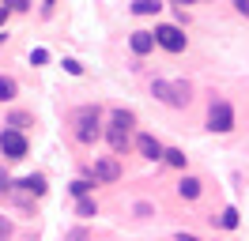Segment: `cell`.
<instances>
[{
	"instance_id": "cell-1",
	"label": "cell",
	"mask_w": 249,
	"mask_h": 241,
	"mask_svg": "<svg viewBox=\"0 0 249 241\" xmlns=\"http://www.w3.org/2000/svg\"><path fill=\"white\" fill-rule=\"evenodd\" d=\"M72 136H76L79 147H94V143L106 136V124H102V109H98L94 102L76 105V113H72Z\"/></svg>"
},
{
	"instance_id": "cell-2",
	"label": "cell",
	"mask_w": 249,
	"mask_h": 241,
	"mask_svg": "<svg viewBox=\"0 0 249 241\" xmlns=\"http://www.w3.org/2000/svg\"><path fill=\"white\" fill-rule=\"evenodd\" d=\"M151 94H155V102L170 105V109H185L189 98H193L185 79H155V83H151Z\"/></svg>"
},
{
	"instance_id": "cell-3",
	"label": "cell",
	"mask_w": 249,
	"mask_h": 241,
	"mask_svg": "<svg viewBox=\"0 0 249 241\" xmlns=\"http://www.w3.org/2000/svg\"><path fill=\"white\" fill-rule=\"evenodd\" d=\"M155 42H159L162 53L178 57V53L189 49V34L181 30V23H155Z\"/></svg>"
},
{
	"instance_id": "cell-4",
	"label": "cell",
	"mask_w": 249,
	"mask_h": 241,
	"mask_svg": "<svg viewBox=\"0 0 249 241\" xmlns=\"http://www.w3.org/2000/svg\"><path fill=\"white\" fill-rule=\"evenodd\" d=\"M234 124H238L234 105L227 102V98H212V105H208V128H212L215 136H231Z\"/></svg>"
},
{
	"instance_id": "cell-5",
	"label": "cell",
	"mask_w": 249,
	"mask_h": 241,
	"mask_svg": "<svg viewBox=\"0 0 249 241\" xmlns=\"http://www.w3.org/2000/svg\"><path fill=\"white\" fill-rule=\"evenodd\" d=\"M0 155H4V162H23V158L31 155V139H27V132L0 128Z\"/></svg>"
},
{
	"instance_id": "cell-6",
	"label": "cell",
	"mask_w": 249,
	"mask_h": 241,
	"mask_svg": "<svg viewBox=\"0 0 249 241\" xmlns=\"http://www.w3.org/2000/svg\"><path fill=\"white\" fill-rule=\"evenodd\" d=\"M91 177L98 181V185H117V181L124 177L121 158H117V155H98V158H94V166H91Z\"/></svg>"
},
{
	"instance_id": "cell-7",
	"label": "cell",
	"mask_w": 249,
	"mask_h": 241,
	"mask_svg": "<svg viewBox=\"0 0 249 241\" xmlns=\"http://www.w3.org/2000/svg\"><path fill=\"white\" fill-rule=\"evenodd\" d=\"M132 147H136V155L147 158V162H162V155H166V143H162L159 136H151V132H140L132 139Z\"/></svg>"
},
{
	"instance_id": "cell-8",
	"label": "cell",
	"mask_w": 249,
	"mask_h": 241,
	"mask_svg": "<svg viewBox=\"0 0 249 241\" xmlns=\"http://www.w3.org/2000/svg\"><path fill=\"white\" fill-rule=\"evenodd\" d=\"M128 49H132V57H136V60L151 57V53L159 49L155 30H132V34H128Z\"/></svg>"
},
{
	"instance_id": "cell-9",
	"label": "cell",
	"mask_w": 249,
	"mask_h": 241,
	"mask_svg": "<svg viewBox=\"0 0 249 241\" xmlns=\"http://www.w3.org/2000/svg\"><path fill=\"white\" fill-rule=\"evenodd\" d=\"M12 189H16V192H23V196H31V200H42V196L49 192L46 173H27V177L12 181Z\"/></svg>"
},
{
	"instance_id": "cell-10",
	"label": "cell",
	"mask_w": 249,
	"mask_h": 241,
	"mask_svg": "<svg viewBox=\"0 0 249 241\" xmlns=\"http://www.w3.org/2000/svg\"><path fill=\"white\" fill-rule=\"evenodd\" d=\"M200 192H204L200 177H193V173H181V177H178V196H181V200L193 204V200H200Z\"/></svg>"
},
{
	"instance_id": "cell-11",
	"label": "cell",
	"mask_w": 249,
	"mask_h": 241,
	"mask_svg": "<svg viewBox=\"0 0 249 241\" xmlns=\"http://www.w3.org/2000/svg\"><path fill=\"white\" fill-rule=\"evenodd\" d=\"M106 143H109V155H124V151L132 147V132H124V128H109V124H106Z\"/></svg>"
},
{
	"instance_id": "cell-12",
	"label": "cell",
	"mask_w": 249,
	"mask_h": 241,
	"mask_svg": "<svg viewBox=\"0 0 249 241\" xmlns=\"http://www.w3.org/2000/svg\"><path fill=\"white\" fill-rule=\"evenodd\" d=\"M109 128H124V132H132L136 128V113L132 109H124V105H117V109H109Z\"/></svg>"
},
{
	"instance_id": "cell-13",
	"label": "cell",
	"mask_w": 249,
	"mask_h": 241,
	"mask_svg": "<svg viewBox=\"0 0 249 241\" xmlns=\"http://www.w3.org/2000/svg\"><path fill=\"white\" fill-rule=\"evenodd\" d=\"M19 98V79L0 72V102H16Z\"/></svg>"
},
{
	"instance_id": "cell-14",
	"label": "cell",
	"mask_w": 249,
	"mask_h": 241,
	"mask_svg": "<svg viewBox=\"0 0 249 241\" xmlns=\"http://www.w3.org/2000/svg\"><path fill=\"white\" fill-rule=\"evenodd\" d=\"M162 162L170 166V170H181L185 173V166H189V155L181 147H166V155H162Z\"/></svg>"
},
{
	"instance_id": "cell-15",
	"label": "cell",
	"mask_w": 249,
	"mask_h": 241,
	"mask_svg": "<svg viewBox=\"0 0 249 241\" xmlns=\"http://www.w3.org/2000/svg\"><path fill=\"white\" fill-rule=\"evenodd\" d=\"M8 128H16V132H27L34 124V113H23V109H16V113H8V120H4Z\"/></svg>"
},
{
	"instance_id": "cell-16",
	"label": "cell",
	"mask_w": 249,
	"mask_h": 241,
	"mask_svg": "<svg viewBox=\"0 0 249 241\" xmlns=\"http://www.w3.org/2000/svg\"><path fill=\"white\" fill-rule=\"evenodd\" d=\"M76 215L83 219V223L94 219V215H98V200H94V196H79V200H76Z\"/></svg>"
},
{
	"instance_id": "cell-17",
	"label": "cell",
	"mask_w": 249,
	"mask_h": 241,
	"mask_svg": "<svg viewBox=\"0 0 249 241\" xmlns=\"http://www.w3.org/2000/svg\"><path fill=\"white\" fill-rule=\"evenodd\" d=\"M132 15H159L162 12V0H132Z\"/></svg>"
},
{
	"instance_id": "cell-18",
	"label": "cell",
	"mask_w": 249,
	"mask_h": 241,
	"mask_svg": "<svg viewBox=\"0 0 249 241\" xmlns=\"http://www.w3.org/2000/svg\"><path fill=\"white\" fill-rule=\"evenodd\" d=\"M219 230H238L242 226V215H238V207H223V215L215 219Z\"/></svg>"
},
{
	"instance_id": "cell-19",
	"label": "cell",
	"mask_w": 249,
	"mask_h": 241,
	"mask_svg": "<svg viewBox=\"0 0 249 241\" xmlns=\"http://www.w3.org/2000/svg\"><path fill=\"white\" fill-rule=\"evenodd\" d=\"M94 185H98V181H94L91 173H87V177H76V181H72V185H68V192H72V196L79 200V196H91V189H94Z\"/></svg>"
},
{
	"instance_id": "cell-20",
	"label": "cell",
	"mask_w": 249,
	"mask_h": 241,
	"mask_svg": "<svg viewBox=\"0 0 249 241\" xmlns=\"http://www.w3.org/2000/svg\"><path fill=\"white\" fill-rule=\"evenodd\" d=\"M64 241H94V234L87 226H72V230H64Z\"/></svg>"
},
{
	"instance_id": "cell-21",
	"label": "cell",
	"mask_w": 249,
	"mask_h": 241,
	"mask_svg": "<svg viewBox=\"0 0 249 241\" xmlns=\"http://www.w3.org/2000/svg\"><path fill=\"white\" fill-rule=\"evenodd\" d=\"M0 4H4V8H8L12 15H23V12H31V0H0Z\"/></svg>"
},
{
	"instance_id": "cell-22",
	"label": "cell",
	"mask_w": 249,
	"mask_h": 241,
	"mask_svg": "<svg viewBox=\"0 0 249 241\" xmlns=\"http://www.w3.org/2000/svg\"><path fill=\"white\" fill-rule=\"evenodd\" d=\"M61 68H64L68 75H83V64H79L76 57H64V60H61Z\"/></svg>"
},
{
	"instance_id": "cell-23",
	"label": "cell",
	"mask_w": 249,
	"mask_h": 241,
	"mask_svg": "<svg viewBox=\"0 0 249 241\" xmlns=\"http://www.w3.org/2000/svg\"><path fill=\"white\" fill-rule=\"evenodd\" d=\"M12 234H16L12 219H8V215H0V241H12Z\"/></svg>"
},
{
	"instance_id": "cell-24",
	"label": "cell",
	"mask_w": 249,
	"mask_h": 241,
	"mask_svg": "<svg viewBox=\"0 0 249 241\" xmlns=\"http://www.w3.org/2000/svg\"><path fill=\"white\" fill-rule=\"evenodd\" d=\"M46 60H49V49H42V45H38V49H31V64H34V68H42Z\"/></svg>"
},
{
	"instance_id": "cell-25",
	"label": "cell",
	"mask_w": 249,
	"mask_h": 241,
	"mask_svg": "<svg viewBox=\"0 0 249 241\" xmlns=\"http://www.w3.org/2000/svg\"><path fill=\"white\" fill-rule=\"evenodd\" d=\"M8 192H16V189H12V177L0 170V196H8Z\"/></svg>"
},
{
	"instance_id": "cell-26",
	"label": "cell",
	"mask_w": 249,
	"mask_h": 241,
	"mask_svg": "<svg viewBox=\"0 0 249 241\" xmlns=\"http://www.w3.org/2000/svg\"><path fill=\"white\" fill-rule=\"evenodd\" d=\"M231 4H234V12H238V15H246V19H249V0H231Z\"/></svg>"
},
{
	"instance_id": "cell-27",
	"label": "cell",
	"mask_w": 249,
	"mask_h": 241,
	"mask_svg": "<svg viewBox=\"0 0 249 241\" xmlns=\"http://www.w3.org/2000/svg\"><path fill=\"white\" fill-rule=\"evenodd\" d=\"M132 211H136L140 219H147V215H151V211H155V207H151V204H136V207H132Z\"/></svg>"
},
{
	"instance_id": "cell-28",
	"label": "cell",
	"mask_w": 249,
	"mask_h": 241,
	"mask_svg": "<svg viewBox=\"0 0 249 241\" xmlns=\"http://www.w3.org/2000/svg\"><path fill=\"white\" fill-rule=\"evenodd\" d=\"M8 19H12V12H8V8H4V4H0V30L8 27Z\"/></svg>"
},
{
	"instance_id": "cell-29",
	"label": "cell",
	"mask_w": 249,
	"mask_h": 241,
	"mask_svg": "<svg viewBox=\"0 0 249 241\" xmlns=\"http://www.w3.org/2000/svg\"><path fill=\"white\" fill-rule=\"evenodd\" d=\"M174 241H200V238H196V234H185V230H181V234H178Z\"/></svg>"
},
{
	"instance_id": "cell-30",
	"label": "cell",
	"mask_w": 249,
	"mask_h": 241,
	"mask_svg": "<svg viewBox=\"0 0 249 241\" xmlns=\"http://www.w3.org/2000/svg\"><path fill=\"white\" fill-rule=\"evenodd\" d=\"M53 4H57V0H42V8H46V12H53Z\"/></svg>"
},
{
	"instance_id": "cell-31",
	"label": "cell",
	"mask_w": 249,
	"mask_h": 241,
	"mask_svg": "<svg viewBox=\"0 0 249 241\" xmlns=\"http://www.w3.org/2000/svg\"><path fill=\"white\" fill-rule=\"evenodd\" d=\"M4 42H8V30H0V45H4Z\"/></svg>"
},
{
	"instance_id": "cell-32",
	"label": "cell",
	"mask_w": 249,
	"mask_h": 241,
	"mask_svg": "<svg viewBox=\"0 0 249 241\" xmlns=\"http://www.w3.org/2000/svg\"><path fill=\"white\" fill-rule=\"evenodd\" d=\"M174 4H200V0H174Z\"/></svg>"
}]
</instances>
